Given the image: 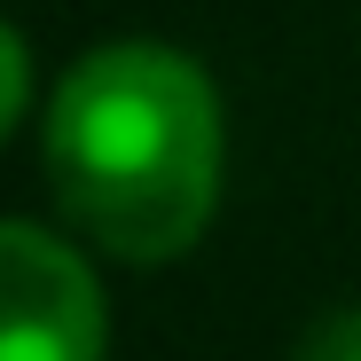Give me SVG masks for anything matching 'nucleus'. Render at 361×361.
Returning <instances> with one entry per match:
<instances>
[{
	"label": "nucleus",
	"instance_id": "f257e3e1",
	"mask_svg": "<svg viewBox=\"0 0 361 361\" xmlns=\"http://www.w3.org/2000/svg\"><path fill=\"white\" fill-rule=\"evenodd\" d=\"M47 189L110 259L165 267L220 212L228 126L212 79L165 39H102L47 102Z\"/></svg>",
	"mask_w": 361,
	"mask_h": 361
},
{
	"label": "nucleus",
	"instance_id": "f03ea898",
	"mask_svg": "<svg viewBox=\"0 0 361 361\" xmlns=\"http://www.w3.org/2000/svg\"><path fill=\"white\" fill-rule=\"evenodd\" d=\"M110 307L94 267L32 220H0V361H102Z\"/></svg>",
	"mask_w": 361,
	"mask_h": 361
},
{
	"label": "nucleus",
	"instance_id": "7ed1b4c3",
	"mask_svg": "<svg viewBox=\"0 0 361 361\" xmlns=\"http://www.w3.org/2000/svg\"><path fill=\"white\" fill-rule=\"evenodd\" d=\"M24 102H32V47H24V32L0 16V142H8V126L24 118Z\"/></svg>",
	"mask_w": 361,
	"mask_h": 361
},
{
	"label": "nucleus",
	"instance_id": "20e7f679",
	"mask_svg": "<svg viewBox=\"0 0 361 361\" xmlns=\"http://www.w3.org/2000/svg\"><path fill=\"white\" fill-rule=\"evenodd\" d=\"M290 361H361V307H330L322 322H307Z\"/></svg>",
	"mask_w": 361,
	"mask_h": 361
}]
</instances>
